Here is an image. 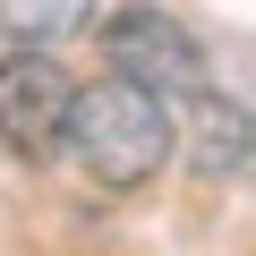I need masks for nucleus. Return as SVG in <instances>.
Listing matches in <instances>:
<instances>
[{
    "label": "nucleus",
    "instance_id": "obj_1",
    "mask_svg": "<svg viewBox=\"0 0 256 256\" xmlns=\"http://www.w3.org/2000/svg\"><path fill=\"white\" fill-rule=\"evenodd\" d=\"M171 154V120H162V94L146 86H128V77H102V86H77V111H68V162L128 196V188H146Z\"/></svg>",
    "mask_w": 256,
    "mask_h": 256
},
{
    "label": "nucleus",
    "instance_id": "obj_2",
    "mask_svg": "<svg viewBox=\"0 0 256 256\" xmlns=\"http://www.w3.org/2000/svg\"><path fill=\"white\" fill-rule=\"evenodd\" d=\"M102 60H111V77L146 86V94H162V102H205V52H196V34H188L180 18H162V9H120V18L102 26Z\"/></svg>",
    "mask_w": 256,
    "mask_h": 256
},
{
    "label": "nucleus",
    "instance_id": "obj_3",
    "mask_svg": "<svg viewBox=\"0 0 256 256\" xmlns=\"http://www.w3.org/2000/svg\"><path fill=\"white\" fill-rule=\"evenodd\" d=\"M68 111H77V86L52 52H9L0 60V146L18 162H52L68 154Z\"/></svg>",
    "mask_w": 256,
    "mask_h": 256
},
{
    "label": "nucleus",
    "instance_id": "obj_4",
    "mask_svg": "<svg viewBox=\"0 0 256 256\" xmlns=\"http://www.w3.org/2000/svg\"><path fill=\"white\" fill-rule=\"evenodd\" d=\"M196 162H205L214 180L256 162V128H248V111H239V102H214V94H205V111H196Z\"/></svg>",
    "mask_w": 256,
    "mask_h": 256
},
{
    "label": "nucleus",
    "instance_id": "obj_5",
    "mask_svg": "<svg viewBox=\"0 0 256 256\" xmlns=\"http://www.w3.org/2000/svg\"><path fill=\"white\" fill-rule=\"evenodd\" d=\"M86 18V0H0V34L9 43H52Z\"/></svg>",
    "mask_w": 256,
    "mask_h": 256
}]
</instances>
